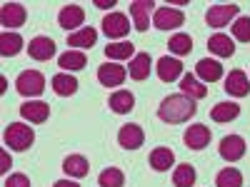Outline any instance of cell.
Masks as SVG:
<instances>
[{"label":"cell","mask_w":250,"mask_h":187,"mask_svg":"<svg viewBox=\"0 0 250 187\" xmlns=\"http://www.w3.org/2000/svg\"><path fill=\"white\" fill-rule=\"evenodd\" d=\"M83 20H85V10H83L80 5H75V3L73 5H62L60 13H58V23H60V28H65V30H70V28L80 30Z\"/></svg>","instance_id":"16"},{"label":"cell","mask_w":250,"mask_h":187,"mask_svg":"<svg viewBox=\"0 0 250 187\" xmlns=\"http://www.w3.org/2000/svg\"><path fill=\"white\" fill-rule=\"evenodd\" d=\"M155 73L163 82H173L183 75V62L178 57H170V55H163L158 62H155Z\"/></svg>","instance_id":"12"},{"label":"cell","mask_w":250,"mask_h":187,"mask_svg":"<svg viewBox=\"0 0 250 187\" xmlns=\"http://www.w3.org/2000/svg\"><path fill=\"white\" fill-rule=\"evenodd\" d=\"M20 115H23V120H28L33 125H40L50 117V105L48 102H40V100H28L20 105Z\"/></svg>","instance_id":"9"},{"label":"cell","mask_w":250,"mask_h":187,"mask_svg":"<svg viewBox=\"0 0 250 187\" xmlns=\"http://www.w3.org/2000/svg\"><path fill=\"white\" fill-rule=\"evenodd\" d=\"M183 23H185L183 10L170 8V5L158 8V10H155V15H153V25H155L158 30H173V28H180Z\"/></svg>","instance_id":"5"},{"label":"cell","mask_w":250,"mask_h":187,"mask_svg":"<svg viewBox=\"0 0 250 187\" xmlns=\"http://www.w3.org/2000/svg\"><path fill=\"white\" fill-rule=\"evenodd\" d=\"M95 5H98V8H113L115 3H103V0H95Z\"/></svg>","instance_id":"39"},{"label":"cell","mask_w":250,"mask_h":187,"mask_svg":"<svg viewBox=\"0 0 250 187\" xmlns=\"http://www.w3.org/2000/svg\"><path fill=\"white\" fill-rule=\"evenodd\" d=\"M225 90L228 95H233V97H245L250 95V80L243 70H230V75L225 77Z\"/></svg>","instance_id":"17"},{"label":"cell","mask_w":250,"mask_h":187,"mask_svg":"<svg viewBox=\"0 0 250 187\" xmlns=\"http://www.w3.org/2000/svg\"><path fill=\"white\" fill-rule=\"evenodd\" d=\"M28 55L33 60H38V62H45V60H50L55 55V43L45 35H38L28 43Z\"/></svg>","instance_id":"13"},{"label":"cell","mask_w":250,"mask_h":187,"mask_svg":"<svg viewBox=\"0 0 250 187\" xmlns=\"http://www.w3.org/2000/svg\"><path fill=\"white\" fill-rule=\"evenodd\" d=\"M240 115V105L238 102H218V105L210 110L213 122H230Z\"/></svg>","instance_id":"28"},{"label":"cell","mask_w":250,"mask_h":187,"mask_svg":"<svg viewBox=\"0 0 250 187\" xmlns=\"http://www.w3.org/2000/svg\"><path fill=\"white\" fill-rule=\"evenodd\" d=\"M108 105H110L113 112L125 115V112H130V110H133V105H135V95H133L130 90H118V93L110 95Z\"/></svg>","instance_id":"25"},{"label":"cell","mask_w":250,"mask_h":187,"mask_svg":"<svg viewBox=\"0 0 250 187\" xmlns=\"http://www.w3.org/2000/svg\"><path fill=\"white\" fill-rule=\"evenodd\" d=\"M50 85H53V93L60 95V97H70L78 93V80L70 75V73H58L53 80H50Z\"/></svg>","instance_id":"20"},{"label":"cell","mask_w":250,"mask_h":187,"mask_svg":"<svg viewBox=\"0 0 250 187\" xmlns=\"http://www.w3.org/2000/svg\"><path fill=\"white\" fill-rule=\"evenodd\" d=\"M195 73H198V77H203L205 82H215V80H220V77H223V65H220L218 60L203 57V60H198Z\"/></svg>","instance_id":"24"},{"label":"cell","mask_w":250,"mask_h":187,"mask_svg":"<svg viewBox=\"0 0 250 187\" xmlns=\"http://www.w3.org/2000/svg\"><path fill=\"white\" fill-rule=\"evenodd\" d=\"M245 155V140L240 135H225L220 140V157L228 162H238Z\"/></svg>","instance_id":"10"},{"label":"cell","mask_w":250,"mask_h":187,"mask_svg":"<svg viewBox=\"0 0 250 187\" xmlns=\"http://www.w3.org/2000/svg\"><path fill=\"white\" fill-rule=\"evenodd\" d=\"M240 13V8L235 3H228V5H213L210 10L205 13V23L210 28H225L230 20H235Z\"/></svg>","instance_id":"4"},{"label":"cell","mask_w":250,"mask_h":187,"mask_svg":"<svg viewBox=\"0 0 250 187\" xmlns=\"http://www.w3.org/2000/svg\"><path fill=\"white\" fill-rule=\"evenodd\" d=\"M3 187H30V180H28V175H23V172H13V175L5 180Z\"/></svg>","instance_id":"36"},{"label":"cell","mask_w":250,"mask_h":187,"mask_svg":"<svg viewBox=\"0 0 250 187\" xmlns=\"http://www.w3.org/2000/svg\"><path fill=\"white\" fill-rule=\"evenodd\" d=\"M98 185L100 187H123L125 185V175L118 168H105L98 175Z\"/></svg>","instance_id":"32"},{"label":"cell","mask_w":250,"mask_h":187,"mask_svg":"<svg viewBox=\"0 0 250 187\" xmlns=\"http://www.w3.org/2000/svg\"><path fill=\"white\" fill-rule=\"evenodd\" d=\"M233 37L240 40V43H250V18L248 15L235 18V23H233Z\"/></svg>","instance_id":"35"},{"label":"cell","mask_w":250,"mask_h":187,"mask_svg":"<svg viewBox=\"0 0 250 187\" xmlns=\"http://www.w3.org/2000/svg\"><path fill=\"white\" fill-rule=\"evenodd\" d=\"M0 165H3V168H0V172H8V168H10V162H8V152L0 155Z\"/></svg>","instance_id":"38"},{"label":"cell","mask_w":250,"mask_h":187,"mask_svg":"<svg viewBox=\"0 0 250 187\" xmlns=\"http://www.w3.org/2000/svg\"><path fill=\"white\" fill-rule=\"evenodd\" d=\"M62 170H65V175L68 177H85L88 175V170H90V165H88V160L83 157V155H68L65 160H62Z\"/></svg>","instance_id":"26"},{"label":"cell","mask_w":250,"mask_h":187,"mask_svg":"<svg viewBox=\"0 0 250 187\" xmlns=\"http://www.w3.org/2000/svg\"><path fill=\"white\" fill-rule=\"evenodd\" d=\"M25 18H28V13L20 3H5L3 8H0V23H3V28H8V33H10V28L23 25Z\"/></svg>","instance_id":"11"},{"label":"cell","mask_w":250,"mask_h":187,"mask_svg":"<svg viewBox=\"0 0 250 187\" xmlns=\"http://www.w3.org/2000/svg\"><path fill=\"white\" fill-rule=\"evenodd\" d=\"M173 185L175 187H193L195 185V168L193 165H178L173 170Z\"/></svg>","instance_id":"30"},{"label":"cell","mask_w":250,"mask_h":187,"mask_svg":"<svg viewBox=\"0 0 250 187\" xmlns=\"http://www.w3.org/2000/svg\"><path fill=\"white\" fill-rule=\"evenodd\" d=\"M180 93H183L185 97H190V100H200V97L208 95V88L203 85V82L195 80V75H183V80H180Z\"/></svg>","instance_id":"27"},{"label":"cell","mask_w":250,"mask_h":187,"mask_svg":"<svg viewBox=\"0 0 250 187\" xmlns=\"http://www.w3.org/2000/svg\"><path fill=\"white\" fill-rule=\"evenodd\" d=\"M168 48H170V53H175V55H188V53L193 50V37L188 35V33H175V35L170 37Z\"/></svg>","instance_id":"34"},{"label":"cell","mask_w":250,"mask_h":187,"mask_svg":"<svg viewBox=\"0 0 250 187\" xmlns=\"http://www.w3.org/2000/svg\"><path fill=\"white\" fill-rule=\"evenodd\" d=\"M148 162H150V168H153L155 172H165V170H170L173 165H175V152H173L170 148H155V150L150 152Z\"/></svg>","instance_id":"19"},{"label":"cell","mask_w":250,"mask_h":187,"mask_svg":"<svg viewBox=\"0 0 250 187\" xmlns=\"http://www.w3.org/2000/svg\"><path fill=\"white\" fill-rule=\"evenodd\" d=\"M15 90L23 95V97H38L40 93L45 90V77H43V73H38V70L20 73L18 80H15Z\"/></svg>","instance_id":"3"},{"label":"cell","mask_w":250,"mask_h":187,"mask_svg":"<svg viewBox=\"0 0 250 187\" xmlns=\"http://www.w3.org/2000/svg\"><path fill=\"white\" fill-rule=\"evenodd\" d=\"M125 77H128V70H125L123 65H118V62H103V65L98 68V82L105 85V88L123 85Z\"/></svg>","instance_id":"6"},{"label":"cell","mask_w":250,"mask_h":187,"mask_svg":"<svg viewBox=\"0 0 250 187\" xmlns=\"http://www.w3.org/2000/svg\"><path fill=\"white\" fill-rule=\"evenodd\" d=\"M150 8H155L153 0H133L130 3V15H133V23H135L138 33L148 30V25H150Z\"/></svg>","instance_id":"15"},{"label":"cell","mask_w":250,"mask_h":187,"mask_svg":"<svg viewBox=\"0 0 250 187\" xmlns=\"http://www.w3.org/2000/svg\"><path fill=\"white\" fill-rule=\"evenodd\" d=\"M195 112H198L195 100L185 97L183 93H180V95H168V97L160 102V108H158V117H160L163 122H168V125L188 122Z\"/></svg>","instance_id":"1"},{"label":"cell","mask_w":250,"mask_h":187,"mask_svg":"<svg viewBox=\"0 0 250 187\" xmlns=\"http://www.w3.org/2000/svg\"><path fill=\"white\" fill-rule=\"evenodd\" d=\"M133 53H135V45H133V43H128V40H120V43H110V45L105 48V55H108L110 60H125V57H135Z\"/></svg>","instance_id":"31"},{"label":"cell","mask_w":250,"mask_h":187,"mask_svg":"<svg viewBox=\"0 0 250 187\" xmlns=\"http://www.w3.org/2000/svg\"><path fill=\"white\" fill-rule=\"evenodd\" d=\"M3 140H5V145H8L10 150L25 152L30 145L35 142V130L28 128L25 122H10L8 128H5V132H3Z\"/></svg>","instance_id":"2"},{"label":"cell","mask_w":250,"mask_h":187,"mask_svg":"<svg viewBox=\"0 0 250 187\" xmlns=\"http://www.w3.org/2000/svg\"><path fill=\"white\" fill-rule=\"evenodd\" d=\"M53 187H80V185H78L75 180H58Z\"/></svg>","instance_id":"37"},{"label":"cell","mask_w":250,"mask_h":187,"mask_svg":"<svg viewBox=\"0 0 250 187\" xmlns=\"http://www.w3.org/2000/svg\"><path fill=\"white\" fill-rule=\"evenodd\" d=\"M150 68H153V60H150V55H148V53H138V55L130 60V68H128V73H130V77H133V80L143 82L145 77L150 75Z\"/></svg>","instance_id":"23"},{"label":"cell","mask_w":250,"mask_h":187,"mask_svg":"<svg viewBox=\"0 0 250 187\" xmlns=\"http://www.w3.org/2000/svg\"><path fill=\"white\" fill-rule=\"evenodd\" d=\"M20 48H23V37H20L18 33H3L0 35V55L3 57H13L20 53Z\"/></svg>","instance_id":"29"},{"label":"cell","mask_w":250,"mask_h":187,"mask_svg":"<svg viewBox=\"0 0 250 187\" xmlns=\"http://www.w3.org/2000/svg\"><path fill=\"white\" fill-rule=\"evenodd\" d=\"M88 65V55L83 50H68L58 57V68H62V73H75V70H83Z\"/></svg>","instance_id":"18"},{"label":"cell","mask_w":250,"mask_h":187,"mask_svg":"<svg viewBox=\"0 0 250 187\" xmlns=\"http://www.w3.org/2000/svg\"><path fill=\"white\" fill-rule=\"evenodd\" d=\"M210 128H205V125H190V128L185 130V135H183V140H185V145L190 150H203V148H208V142H210Z\"/></svg>","instance_id":"14"},{"label":"cell","mask_w":250,"mask_h":187,"mask_svg":"<svg viewBox=\"0 0 250 187\" xmlns=\"http://www.w3.org/2000/svg\"><path fill=\"white\" fill-rule=\"evenodd\" d=\"M98 40V30L95 28H80L75 33L68 35V45L75 48V50H85V48H93Z\"/></svg>","instance_id":"21"},{"label":"cell","mask_w":250,"mask_h":187,"mask_svg":"<svg viewBox=\"0 0 250 187\" xmlns=\"http://www.w3.org/2000/svg\"><path fill=\"white\" fill-rule=\"evenodd\" d=\"M215 187H243V175L235 168H225L215 177Z\"/></svg>","instance_id":"33"},{"label":"cell","mask_w":250,"mask_h":187,"mask_svg":"<svg viewBox=\"0 0 250 187\" xmlns=\"http://www.w3.org/2000/svg\"><path fill=\"white\" fill-rule=\"evenodd\" d=\"M143 142H145V132L135 122H128V125H123V128L118 130V145L125 148V150H138Z\"/></svg>","instance_id":"7"},{"label":"cell","mask_w":250,"mask_h":187,"mask_svg":"<svg viewBox=\"0 0 250 187\" xmlns=\"http://www.w3.org/2000/svg\"><path fill=\"white\" fill-rule=\"evenodd\" d=\"M103 33L108 37H125L130 33V20L123 13H110L103 18Z\"/></svg>","instance_id":"8"},{"label":"cell","mask_w":250,"mask_h":187,"mask_svg":"<svg viewBox=\"0 0 250 187\" xmlns=\"http://www.w3.org/2000/svg\"><path fill=\"white\" fill-rule=\"evenodd\" d=\"M208 48H210V53H215L218 57H230L235 53V43L230 35L225 33H215L210 40H208Z\"/></svg>","instance_id":"22"}]
</instances>
